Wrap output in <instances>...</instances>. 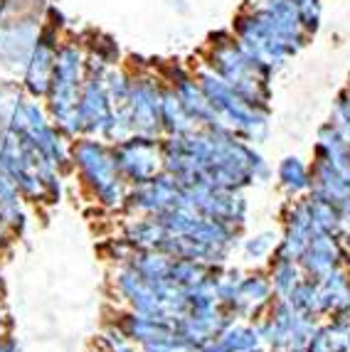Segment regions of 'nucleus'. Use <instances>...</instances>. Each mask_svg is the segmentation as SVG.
<instances>
[{"mask_svg":"<svg viewBox=\"0 0 350 352\" xmlns=\"http://www.w3.org/2000/svg\"><path fill=\"white\" fill-rule=\"evenodd\" d=\"M183 197H185L183 188L175 182L173 175L163 170L153 180L131 185L126 202H123V212L131 217H158V214H165V212L181 207Z\"/></svg>","mask_w":350,"mask_h":352,"instance_id":"4","label":"nucleus"},{"mask_svg":"<svg viewBox=\"0 0 350 352\" xmlns=\"http://www.w3.org/2000/svg\"><path fill=\"white\" fill-rule=\"evenodd\" d=\"M257 325L269 352H306L311 335L318 328V320L304 316L286 298L276 296Z\"/></svg>","mask_w":350,"mask_h":352,"instance_id":"2","label":"nucleus"},{"mask_svg":"<svg viewBox=\"0 0 350 352\" xmlns=\"http://www.w3.org/2000/svg\"><path fill=\"white\" fill-rule=\"evenodd\" d=\"M119 330L123 333V338L129 342H134L136 347L146 345V342L161 340L165 335L175 333V325L168 320H161L156 316H146V313H136V311H126L114 320Z\"/></svg>","mask_w":350,"mask_h":352,"instance_id":"8","label":"nucleus"},{"mask_svg":"<svg viewBox=\"0 0 350 352\" xmlns=\"http://www.w3.org/2000/svg\"><path fill=\"white\" fill-rule=\"evenodd\" d=\"M318 296L323 318H350V274L345 266L318 278Z\"/></svg>","mask_w":350,"mask_h":352,"instance_id":"9","label":"nucleus"},{"mask_svg":"<svg viewBox=\"0 0 350 352\" xmlns=\"http://www.w3.org/2000/svg\"><path fill=\"white\" fill-rule=\"evenodd\" d=\"M23 202L25 200L18 192V188L6 175H0V222L6 224L12 234H23L25 224H28Z\"/></svg>","mask_w":350,"mask_h":352,"instance_id":"14","label":"nucleus"},{"mask_svg":"<svg viewBox=\"0 0 350 352\" xmlns=\"http://www.w3.org/2000/svg\"><path fill=\"white\" fill-rule=\"evenodd\" d=\"M276 244H279V236L274 232H259V234L242 241V254L247 261H264L274 254Z\"/></svg>","mask_w":350,"mask_h":352,"instance_id":"17","label":"nucleus"},{"mask_svg":"<svg viewBox=\"0 0 350 352\" xmlns=\"http://www.w3.org/2000/svg\"><path fill=\"white\" fill-rule=\"evenodd\" d=\"M70 158L72 170L96 205L104 210H123L129 185L116 170L111 143L92 135H79L70 146Z\"/></svg>","mask_w":350,"mask_h":352,"instance_id":"1","label":"nucleus"},{"mask_svg":"<svg viewBox=\"0 0 350 352\" xmlns=\"http://www.w3.org/2000/svg\"><path fill=\"white\" fill-rule=\"evenodd\" d=\"M183 205L193 207L203 217L240 229L247 224V200L242 190H217L210 185H195L190 190H183Z\"/></svg>","mask_w":350,"mask_h":352,"instance_id":"5","label":"nucleus"},{"mask_svg":"<svg viewBox=\"0 0 350 352\" xmlns=\"http://www.w3.org/2000/svg\"><path fill=\"white\" fill-rule=\"evenodd\" d=\"M306 352H350V318H328L311 335Z\"/></svg>","mask_w":350,"mask_h":352,"instance_id":"11","label":"nucleus"},{"mask_svg":"<svg viewBox=\"0 0 350 352\" xmlns=\"http://www.w3.org/2000/svg\"><path fill=\"white\" fill-rule=\"evenodd\" d=\"M345 256H348V252L343 247V239L321 232V234H316L311 239V244L304 249V254L298 256V266H301L306 278L318 281V278L328 276L331 271L343 269Z\"/></svg>","mask_w":350,"mask_h":352,"instance_id":"7","label":"nucleus"},{"mask_svg":"<svg viewBox=\"0 0 350 352\" xmlns=\"http://www.w3.org/2000/svg\"><path fill=\"white\" fill-rule=\"evenodd\" d=\"M111 155L116 163L119 175L126 185H141L163 173V153H161V138L156 135L134 133L119 143H111Z\"/></svg>","mask_w":350,"mask_h":352,"instance_id":"3","label":"nucleus"},{"mask_svg":"<svg viewBox=\"0 0 350 352\" xmlns=\"http://www.w3.org/2000/svg\"><path fill=\"white\" fill-rule=\"evenodd\" d=\"M0 352H20V342L12 335H0Z\"/></svg>","mask_w":350,"mask_h":352,"instance_id":"19","label":"nucleus"},{"mask_svg":"<svg viewBox=\"0 0 350 352\" xmlns=\"http://www.w3.org/2000/svg\"><path fill=\"white\" fill-rule=\"evenodd\" d=\"M286 300L296 308V311H301L304 316L309 318H323L321 316V296H318V281H313V278H301V283H298L296 288H294L291 294L286 296Z\"/></svg>","mask_w":350,"mask_h":352,"instance_id":"16","label":"nucleus"},{"mask_svg":"<svg viewBox=\"0 0 350 352\" xmlns=\"http://www.w3.org/2000/svg\"><path fill=\"white\" fill-rule=\"evenodd\" d=\"M276 298L274 286H271V278H269V271H249V274H242L240 283H237V291L229 298V303L225 305V311L232 313L237 320H259L264 316V311L269 308V303Z\"/></svg>","mask_w":350,"mask_h":352,"instance_id":"6","label":"nucleus"},{"mask_svg":"<svg viewBox=\"0 0 350 352\" xmlns=\"http://www.w3.org/2000/svg\"><path fill=\"white\" fill-rule=\"evenodd\" d=\"M198 347L193 345L190 340H185L178 330L161 340H153V342H146V345H141L138 352H195Z\"/></svg>","mask_w":350,"mask_h":352,"instance_id":"18","label":"nucleus"},{"mask_svg":"<svg viewBox=\"0 0 350 352\" xmlns=\"http://www.w3.org/2000/svg\"><path fill=\"white\" fill-rule=\"evenodd\" d=\"M269 278H271L274 294L279 296V298H286V296L301 283L304 271H301L298 261H294V258L269 256Z\"/></svg>","mask_w":350,"mask_h":352,"instance_id":"15","label":"nucleus"},{"mask_svg":"<svg viewBox=\"0 0 350 352\" xmlns=\"http://www.w3.org/2000/svg\"><path fill=\"white\" fill-rule=\"evenodd\" d=\"M217 340L227 352H269L259 333V325L251 320H232Z\"/></svg>","mask_w":350,"mask_h":352,"instance_id":"12","label":"nucleus"},{"mask_svg":"<svg viewBox=\"0 0 350 352\" xmlns=\"http://www.w3.org/2000/svg\"><path fill=\"white\" fill-rule=\"evenodd\" d=\"M276 180H279L281 190L289 197H304L309 195L311 185V165H306L298 155H286L279 165H276Z\"/></svg>","mask_w":350,"mask_h":352,"instance_id":"13","label":"nucleus"},{"mask_svg":"<svg viewBox=\"0 0 350 352\" xmlns=\"http://www.w3.org/2000/svg\"><path fill=\"white\" fill-rule=\"evenodd\" d=\"M121 236L134 247V252H153V249L161 252L168 239V232L158 217H131L123 224Z\"/></svg>","mask_w":350,"mask_h":352,"instance_id":"10","label":"nucleus"},{"mask_svg":"<svg viewBox=\"0 0 350 352\" xmlns=\"http://www.w3.org/2000/svg\"><path fill=\"white\" fill-rule=\"evenodd\" d=\"M195 352H227V350L222 347L220 340H212V342H205V345H200Z\"/></svg>","mask_w":350,"mask_h":352,"instance_id":"20","label":"nucleus"}]
</instances>
